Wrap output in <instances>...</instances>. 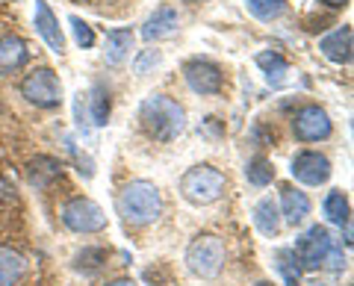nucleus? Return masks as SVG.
<instances>
[{
	"label": "nucleus",
	"instance_id": "1",
	"mask_svg": "<svg viewBox=\"0 0 354 286\" xmlns=\"http://www.w3.org/2000/svg\"><path fill=\"white\" fill-rule=\"evenodd\" d=\"M142 130L153 142H174L177 136L186 133V109L169 95H151L139 106Z\"/></svg>",
	"mask_w": 354,
	"mask_h": 286
},
{
	"label": "nucleus",
	"instance_id": "2",
	"mask_svg": "<svg viewBox=\"0 0 354 286\" xmlns=\"http://www.w3.org/2000/svg\"><path fill=\"white\" fill-rule=\"evenodd\" d=\"M118 213L133 227H148L162 216V195L151 180H133L118 195Z\"/></svg>",
	"mask_w": 354,
	"mask_h": 286
},
{
	"label": "nucleus",
	"instance_id": "3",
	"mask_svg": "<svg viewBox=\"0 0 354 286\" xmlns=\"http://www.w3.org/2000/svg\"><path fill=\"white\" fill-rule=\"evenodd\" d=\"M227 189V178L216 166H192L180 178V195L195 207L216 204Z\"/></svg>",
	"mask_w": 354,
	"mask_h": 286
},
{
	"label": "nucleus",
	"instance_id": "4",
	"mask_svg": "<svg viewBox=\"0 0 354 286\" xmlns=\"http://www.w3.org/2000/svg\"><path fill=\"white\" fill-rule=\"evenodd\" d=\"M225 260H227L225 242H221L218 236H213V233L195 236L189 242V248H186V269L201 280L218 278V271L225 269Z\"/></svg>",
	"mask_w": 354,
	"mask_h": 286
},
{
	"label": "nucleus",
	"instance_id": "5",
	"mask_svg": "<svg viewBox=\"0 0 354 286\" xmlns=\"http://www.w3.org/2000/svg\"><path fill=\"white\" fill-rule=\"evenodd\" d=\"M59 218L71 233H101L106 227V213L101 210V204H95L92 198H83V195L65 201Z\"/></svg>",
	"mask_w": 354,
	"mask_h": 286
},
{
	"label": "nucleus",
	"instance_id": "6",
	"mask_svg": "<svg viewBox=\"0 0 354 286\" xmlns=\"http://www.w3.org/2000/svg\"><path fill=\"white\" fill-rule=\"evenodd\" d=\"M21 95L39 109H57L62 104V83L50 68H32L21 80Z\"/></svg>",
	"mask_w": 354,
	"mask_h": 286
},
{
	"label": "nucleus",
	"instance_id": "7",
	"mask_svg": "<svg viewBox=\"0 0 354 286\" xmlns=\"http://www.w3.org/2000/svg\"><path fill=\"white\" fill-rule=\"evenodd\" d=\"M330 245H334V239H330L328 227H322V225H310L304 233L295 239L292 254H295L298 266H301L304 271H316V269H322V263H325V257H328Z\"/></svg>",
	"mask_w": 354,
	"mask_h": 286
},
{
	"label": "nucleus",
	"instance_id": "8",
	"mask_svg": "<svg viewBox=\"0 0 354 286\" xmlns=\"http://www.w3.org/2000/svg\"><path fill=\"white\" fill-rule=\"evenodd\" d=\"M330 115L319 104H307L292 115V133L298 142H322L330 136Z\"/></svg>",
	"mask_w": 354,
	"mask_h": 286
},
{
	"label": "nucleus",
	"instance_id": "9",
	"mask_svg": "<svg viewBox=\"0 0 354 286\" xmlns=\"http://www.w3.org/2000/svg\"><path fill=\"white\" fill-rule=\"evenodd\" d=\"M183 80L195 95H218L225 89V74L216 62L207 59H192L183 65Z\"/></svg>",
	"mask_w": 354,
	"mask_h": 286
},
{
	"label": "nucleus",
	"instance_id": "10",
	"mask_svg": "<svg viewBox=\"0 0 354 286\" xmlns=\"http://www.w3.org/2000/svg\"><path fill=\"white\" fill-rule=\"evenodd\" d=\"M292 178L298 183H304V186H322L328 183L330 178V160L325 157V153H319V151H301V153H295L292 157Z\"/></svg>",
	"mask_w": 354,
	"mask_h": 286
},
{
	"label": "nucleus",
	"instance_id": "11",
	"mask_svg": "<svg viewBox=\"0 0 354 286\" xmlns=\"http://www.w3.org/2000/svg\"><path fill=\"white\" fill-rule=\"evenodd\" d=\"M32 24H36V32L44 39L53 53H65V36L59 27V18L53 15V9L48 6V0H36V9H32Z\"/></svg>",
	"mask_w": 354,
	"mask_h": 286
},
{
	"label": "nucleus",
	"instance_id": "12",
	"mask_svg": "<svg viewBox=\"0 0 354 286\" xmlns=\"http://www.w3.org/2000/svg\"><path fill=\"white\" fill-rule=\"evenodd\" d=\"M319 50H322V57L330 62L348 65L351 62V27L342 24L337 30H330L328 36H322V41H319Z\"/></svg>",
	"mask_w": 354,
	"mask_h": 286
},
{
	"label": "nucleus",
	"instance_id": "13",
	"mask_svg": "<svg viewBox=\"0 0 354 286\" xmlns=\"http://www.w3.org/2000/svg\"><path fill=\"white\" fill-rule=\"evenodd\" d=\"M278 210H281V222L295 227V225H301L304 218L310 216V198H307V192L295 189V186H283Z\"/></svg>",
	"mask_w": 354,
	"mask_h": 286
},
{
	"label": "nucleus",
	"instance_id": "14",
	"mask_svg": "<svg viewBox=\"0 0 354 286\" xmlns=\"http://www.w3.org/2000/svg\"><path fill=\"white\" fill-rule=\"evenodd\" d=\"M180 24V15H177L174 6H160L145 24H142V39L145 41H160V39H169L171 32Z\"/></svg>",
	"mask_w": 354,
	"mask_h": 286
},
{
	"label": "nucleus",
	"instance_id": "15",
	"mask_svg": "<svg viewBox=\"0 0 354 286\" xmlns=\"http://www.w3.org/2000/svg\"><path fill=\"white\" fill-rule=\"evenodd\" d=\"M30 59V50H27V41L6 32L0 36V74H12L18 68H24Z\"/></svg>",
	"mask_w": 354,
	"mask_h": 286
},
{
	"label": "nucleus",
	"instance_id": "16",
	"mask_svg": "<svg viewBox=\"0 0 354 286\" xmlns=\"http://www.w3.org/2000/svg\"><path fill=\"white\" fill-rule=\"evenodd\" d=\"M130 50H133V30L115 27V30L106 32V41H104V59H106V65H113V68L124 65L130 59Z\"/></svg>",
	"mask_w": 354,
	"mask_h": 286
},
{
	"label": "nucleus",
	"instance_id": "17",
	"mask_svg": "<svg viewBox=\"0 0 354 286\" xmlns=\"http://www.w3.org/2000/svg\"><path fill=\"white\" fill-rule=\"evenodd\" d=\"M251 218H254V227L260 230L263 236H278L281 233V210H278V204H274V198L272 195H266L260 198L257 204H254V210H251Z\"/></svg>",
	"mask_w": 354,
	"mask_h": 286
},
{
	"label": "nucleus",
	"instance_id": "18",
	"mask_svg": "<svg viewBox=\"0 0 354 286\" xmlns=\"http://www.w3.org/2000/svg\"><path fill=\"white\" fill-rule=\"evenodd\" d=\"M257 68L266 74V83L272 86V89H281V86H286V80H290V62H286L278 50H263L257 53Z\"/></svg>",
	"mask_w": 354,
	"mask_h": 286
},
{
	"label": "nucleus",
	"instance_id": "19",
	"mask_svg": "<svg viewBox=\"0 0 354 286\" xmlns=\"http://www.w3.org/2000/svg\"><path fill=\"white\" fill-rule=\"evenodd\" d=\"M62 174V162L57 157H48V153H41L30 162L27 169V178H30V186H36V189H48V186L57 180Z\"/></svg>",
	"mask_w": 354,
	"mask_h": 286
},
{
	"label": "nucleus",
	"instance_id": "20",
	"mask_svg": "<svg viewBox=\"0 0 354 286\" xmlns=\"http://www.w3.org/2000/svg\"><path fill=\"white\" fill-rule=\"evenodd\" d=\"M27 271V260L18 251L0 245V286H15Z\"/></svg>",
	"mask_w": 354,
	"mask_h": 286
},
{
	"label": "nucleus",
	"instance_id": "21",
	"mask_svg": "<svg viewBox=\"0 0 354 286\" xmlns=\"http://www.w3.org/2000/svg\"><path fill=\"white\" fill-rule=\"evenodd\" d=\"M322 213H325V218H328L330 225L346 227V225H348V216H351V207H348L346 192H339V189L328 192L325 201H322Z\"/></svg>",
	"mask_w": 354,
	"mask_h": 286
},
{
	"label": "nucleus",
	"instance_id": "22",
	"mask_svg": "<svg viewBox=\"0 0 354 286\" xmlns=\"http://www.w3.org/2000/svg\"><path fill=\"white\" fill-rule=\"evenodd\" d=\"M86 106H88V121L95 127H104L109 121V109H113V101H109V92L104 86H95L92 92L86 97Z\"/></svg>",
	"mask_w": 354,
	"mask_h": 286
},
{
	"label": "nucleus",
	"instance_id": "23",
	"mask_svg": "<svg viewBox=\"0 0 354 286\" xmlns=\"http://www.w3.org/2000/svg\"><path fill=\"white\" fill-rule=\"evenodd\" d=\"M245 180L251 186H257V189H263V186H269L274 180V166H272V160H266V157H251L245 162Z\"/></svg>",
	"mask_w": 354,
	"mask_h": 286
},
{
	"label": "nucleus",
	"instance_id": "24",
	"mask_svg": "<svg viewBox=\"0 0 354 286\" xmlns=\"http://www.w3.org/2000/svg\"><path fill=\"white\" fill-rule=\"evenodd\" d=\"M248 12L257 18V21H278L286 12V0H245Z\"/></svg>",
	"mask_w": 354,
	"mask_h": 286
},
{
	"label": "nucleus",
	"instance_id": "25",
	"mask_svg": "<svg viewBox=\"0 0 354 286\" xmlns=\"http://www.w3.org/2000/svg\"><path fill=\"white\" fill-rule=\"evenodd\" d=\"M278 271L283 274L286 286H301V266H298L292 248H281L278 251Z\"/></svg>",
	"mask_w": 354,
	"mask_h": 286
},
{
	"label": "nucleus",
	"instance_id": "26",
	"mask_svg": "<svg viewBox=\"0 0 354 286\" xmlns=\"http://www.w3.org/2000/svg\"><path fill=\"white\" fill-rule=\"evenodd\" d=\"M104 263H106V251L104 248H83L80 254H77V269L95 271V269H101Z\"/></svg>",
	"mask_w": 354,
	"mask_h": 286
},
{
	"label": "nucleus",
	"instance_id": "27",
	"mask_svg": "<svg viewBox=\"0 0 354 286\" xmlns=\"http://www.w3.org/2000/svg\"><path fill=\"white\" fill-rule=\"evenodd\" d=\"M68 24H71V32H74V41H77L80 48H92V45H95V30L88 27L83 18L71 15V18H68Z\"/></svg>",
	"mask_w": 354,
	"mask_h": 286
},
{
	"label": "nucleus",
	"instance_id": "28",
	"mask_svg": "<svg viewBox=\"0 0 354 286\" xmlns=\"http://www.w3.org/2000/svg\"><path fill=\"white\" fill-rule=\"evenodd\" d=\"M160 62H162V53L160 50H142L139 57H136V62H133V71H136L139 77H145L151 68H157Z\"/></svg>",
	"mask_w": 354,
	"mask_h": 286
},
{
	"label": "nucleus",
	"instance_id": "29",
	"mask_svg": "<svg viewBox=\"0 0 354 286\" xmlns=\"http://www.w3.org/2000/svg\"><path fill=\"white\" fill-rule=\"evenodd\" d=\"M322 266H328L330 271H346V266H348V263H346V254H342L339 248H334V245H330V251H328V257H325V263H322Z\"/></svg>",
	"mask_w": 354,
	"mask_h": 286
},
{
	"label": "nucleus",
	"instance_id": "30",
	"mask_svg": "<svg viewBox=\"0 0 354 286\" xmlns=\"http://www.w3.org/2000/svg\"><path fill=\"white\" fill-rule=\"evenodd\" d=\"M322 3L330 9H342V6H348V0H322Z\"/></svg>",
	"mask_w": 354,
	"mask_h": 286
},
{
	"label": "nucleus",
	"instance_id": "31",
	"mask_svg": "<svg viewBox=\"0 0 354 286\" xmlns=\"http://www.w3.org/2000/svg\"><path fill=\"white\" fill-rule=\"evenodd\" d=\"M106 286H136V280H130V278H118V280L106 283Z\"/></svg>",
	"mask_w": 354,
	"mask_h": 286
},
{
	"label": "nucleus",
	"instance_id": "32",
	"mask_svg": "<svg viewBox=\"0 0 354 286\" xmlns=\"http://www.w3.org/2000/svg\"><path fill=\"white\" fill-rule=\"evenodd\" d=\"M186 3H204V0H186Z\"/></svg>",
	"mask_w": 354,
	"mask_h": 286
}]
</instances>
